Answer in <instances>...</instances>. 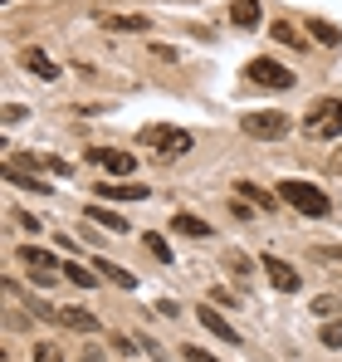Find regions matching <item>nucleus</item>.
Listing matches in <instances>:
<instances>
[{
	"label": "nucleus",
	"mask_w": 342,
	"mask_h": 362,
	"mask_svg": "<svg viewBox=\"0 0 342 362\" xmlns=\"http://www.w3.org/2000/svg\"><path fill=\"white\" fill-rule=\"evenodd\" d=\"M25 118H30V113H25L20 103H10V108H5V122H25Z\"/></svg>",
	"instance_id": "31"
},
{
	"label": "nucleus",
	"mask_w": 342,
	"mask_h": 362,
	"mask_svg": "<svg viewBox=\"0 0 342 362\" xmlns=\"http://www.w3.org/2000/svg\"><path fill=\"white\" fill-rule=\"evenodd\" d=\"M88 221H93V226H103V230H113V235H122V230H127V221L117 216L113 206H88Z\"/></svg>",
	"instance_id": "18"
},
{
	"label": "nucleus",
	"mask_w": 342,
	"mask_h": 362,
	"mask_svg": "<svg viewBox=\"0 0 342 362\" xmlns=\"http://www.w3.org/2000/svg\"><path fill=\"white\" fill-rule=\"evenodd\" d=\"M181 353H186V362H220V358H211V353H206V348H196V343H186V348H181Z\"/></svg>",
	"instance_id": "30"
},
{
	"label": "nucleus",
	"mask_w": 342,
	"mask_h": 362,
	"mask_svg": "<svg viewBox=\"0 0 342 362\" xmlns=\"http://www.w3.org/2000/svg\"><path fill=\"white\" fill-rule=\"evenodd\" d=\"M196 318H201V323H206V328H211V333H216L220 343H230V348H240V333H235V328H230L225 318L216 313V303H206V308H196Z\"/></svg>",
	"instance_id": "10"
},
{
	"label": "nucleus",
	"mask_w": 342,
	"mask_h": 362,
	"mask_svg": "<svg viewBox=\"0 0 342 362\" xmlns=\"http://www.w3.org/2000/svg\"><path fill=\"white\" fill-rule=\"evenodd\" d=\"M25 69H30V74H40L45 83H54V78H59V64L49 59L45 49H25Z\"/></svg>",
	"instance_id": "16"
},
{
	"label": "nucleus",
	"mask_w": 342,
	"mask_h": 362,
	"mask_svg": "<svg viewBox=\"0 0 342 362\" xmlns=\"http://www.w3.org/2000/svg\"><path fill=\"white\" fill-rule=\"evenodd\" d=\"M211 299H216V303H230V308H235V294H230L225 284H216V294H211Z\"/></svg>",
	"instance_id": "32"
},
{
	"label": "nucleus",
	"mask_w": 342,
	"mask_h": 362,
	"mask_svg": "<svg viewBox=\"0 0 342 362\" xmlns=\"http://www.w3.org/2000/svg\"><path fill=\"white\" fill-rule=\"evenodd\" d=\"M303 132H308L313 142H333V137H342V98L313 103L308 118H303Z\"/></svg>",
	"instance_id": "2"
},
{
	"label": "nucleus",
	"mask_w": 342,
	"mask_h": 362,
	"mask_svg": "<svg viewBox=\"0 0 342 362\" xmlns=\"http://www.w3.org/2000/svg\"><path fill=\"white\" fill-rule=\"evenodd\" d=\"M244 78L254 83V88H293V74H288L284 64H274V59H249L244 64Z\"/></svg>",
	"instance_id": "5"
},
{
	"label": "nucleus",
	"mask_w": 342,
	"mask_h": 362,
	"mask_svg": "<svg viewBox=\"0 0 342 362\" xmlns=\"http://www.w3.org/2000/svg\"><path fill=\"white\" fill-rule=\"evenodd\" d=\"M64 274H69V279H73L78 289H93V284H98V274H88L83 264H64Z\"/></svg>",
	"instance_id": "25"
},
{
	"label": "nucleus",
	"mask_w": 342,
	"mask_h": 362,
	"mask_svg": "<svg viewBox=\"0 0 342 362\" xmlns=\"http://www.w3.org/2000/svg\"><path fill=\"white\" fill-rule=\"evenodd\" d=\"M10 162H25V167H40V172H54V177H73V167H69V162L45 157V152H25V157H10Z\"/></svg>",
	"instance_id": "13"
},
{
	"label": "nucleus",
	"mask_w": 342,
	"mask_h": 362,
	"mask_svg": "<svg viewBox=\"0 0 342 362\" xmlns=\"http://www.w3.org/2000/svg\"><path fill=\"white\" fill-rule=\"evenodd\" d=\"M230 20H235L240 30H259V20H264V15H259V0H235V5H230Z\"/></svg>",
	"instance_id": "14"
},
{
	"label": "nucleus",
	"mask_w": 342,
	"mask_h": 362,
	"mask_svg": "<svg viewBox=\"0 0 342 362\" xmlns=\"http://www.w3.org/2000/svg\"><path fill=\"white\" fill-rule=\"evenodd\" d=\"M171 230H176V235H186V240H211V226H206L201 216H186V211H176V216H171Z\"/></svg>",
	"instance_id": "11"
},
{
	"label": "nucleus",
	"mask_w": 342,
	"mask_h": 362,
	"mask_svg": "<svg viewBox=\"0 0 342 362\" xmlns=\"http://www.w3.org/2000/svg\"><path fill=\"white\" fill-rule=\"evenodd\" d=\"M225 269H230V274H249L254 264H249V255H244V250H230V255H225Z\"/></svg>",
	"instance_id": "26"
},
{
	"label": "nucleus",
	"mask_w": 342,
	"mask_h": 362,
	"mask_svg": "<svg viewBox=\"0 0 342 362\" xmlns=\"http://www.w3.org/2000/svg\"><path fill=\"white\" fill-rule=\"evenodd\" d=\"M240 196H249L259 211H274V201H279V196H269V191H259V186H249V181H240Z\"/></svg>",
	"instance_id": "22"
},
{
	"label": "nucleus",
	"mask_w": 342,
	"mask_h": 362,
	"mask_svg": "<svg viewBox=\"0 0 342 362\" xmlns=\"http://www.w3.org/2000/svg\"><path fill=\"white\" fill-rule=\"evenodd\" d=\"M5 181H10V186H20V191H35V196H49V186H45V181H35L30 172H20V167H10V162H5Z\"/></svg>",
	"instance_id": "19"
},
{
	"label": "nucleus",
	"mask_w": 342,
	"mask_h": 362,
	"mask_svg": "<svg viewBox=\"0 0 342 362\" xmlns=\"http://www.w3.org/2000/svg\"><path fill=\"white\" fill-rule=\"evenodd\" d=\"M98 274H108L117 289H137V274H127V269H117V264H98Z\"/></svg>",
	"instance_id": "23"
},
{
	"label": "nucleus",
	"mask_w": 342,
	"mask_h": 362,
	"mask_svg": "<svg viewBox=\"0 0 342 362\" xmlns=\"http://www.w3.org/2000/svg\"><path fill=\"white\" fill-rule=\"evenodd\" d=\"M93 196H108V201H147L152 186H132V181H103Z\"/></svg>",
	"instance_id": "9"
},
{
	"label": "nucleus",
	"mask_w": 342,
	"mask_h": 362,
	"mask_svg": "<svg viewBox=\"0 0 342 362\" xmlns=\"http://www.w3.org/2000/svg\"><path fill=\"white\" fill-rule=\"evenodd\" d=\"M35 362H64V353L54 343H35Z\"/></svg>",
	"instance_id": "28"
},
{
	"label": "nucleus",
	"mask_w": 342,
	"mask_h": 362,
	"mask_svg": "<svg viewBox=\"0 0 342 362\" xmlns=\"http://www.w3.org/2000/svg\"><path fill=\"white\" fill-rule=\"evenodd\" d=\"M269 40H279L284 49H303V45H308V40H298V30H293L288 20H274V25H269Z\"/></svg>",
	"instance_id": "20"
},
{
	"label": "nucleus",
	"mask_w": 342,
	"mask_h": 362,
	"mask_svg": "<svg viewBox=\"0 0 342 362\" xmlns=\"http://www.w3.org/2000/svg\"><path fill=\"white\" fill-rule=\"evenodd\" d=\"M103 25H108L113 35H147V30H152L147 15H103Z\"/></svg>",
	"instance_id": "12"
},
{
	"label": "nucleus",
	"mask_w": 342,
	"mask_h": 362,
	"mask_svg": "<svg viewBox=\"0 0 342 362\" xmlns=\"http://www.w3.org/2000/svg\"><path fill=\"white\" fill-rule=\"evenodd\" d=\"M338 308H342V299H333V294H323V299H313V313H318V318H333Z\"/></svg>",
	"instance_id": "27"
},
{
	"label": "nucleus",
	"mask_w": 342,
	"mask_h": 362,
	"mask_svg": "<svg viewBox=\"0 0 342 362\" xmlns=\"http://www.w3.org/2000/svg\"><path fill=\"white\" fill-rule=\"evenodd\" d=\"M142 142H147L157 157H186V152L196 147V137H191L186 127H167V122H157V127H142Z\"/></svg>",
	"instance_id": "3"
},
{
	"label": "nucleus",
	"mask_w": 342,
	"mask_h": 362,
	"mask_svg": "<svg viewBox=\"0 0 342 362\" xmlns=\"http://www.w3.org/2000/svg\"><path fill=\"white\" fill-rule=\"evenodd\" d=\"M308 35H313V40L323 45V49H338V45H342V30L333 25V20H318V15L308 20Z\"/></svg>",
	"instance_id": "17"
},
{
	"label": "nucleus",
	"mask_w": 342,
	"mask_h": 362,
	"mask_svg": "<svg viewBox=\"0 0 342 362\" xmlns=\"http://www.w3.org/2000/svg\"><path fill=\"white\" fill-rule=\"evenodd\" d=\"M288 113H244L240 118V132L244 137H259V142H284L288 137Z\"/></svg>",
	"instance_id": "4"
},
{
	"label": "nucleus",
	"mask_w": 342,
	"mask_h": 362,
	"mask_svg": "<svg viewBox=\"0 0 342 362\" xmlns=\"http://www.w3.org/2000/svg\"><path fill=\"white\" fill-rule=\"evenodd\" d=\"M259 269L269 274V284H274L279 294H298V289H303V274H298L293 264H284V259H274V255H264V259H259Z\"/></svg>",
	"instance_id": "7"
},
{
	"label": "nucleus",
	"mask_w": 342,
	"mask_h": 362,
	"mask_svg": "<svg viewBox=\"0 0 342 362\" xmlns=\"http://www.w3.org/2000/svg\"><path fill=\"white\" fill-rule=\"evenodd\" d=\"M318 338H323V348H342V318H328Z\"/></svg>",
	"instance_id": "24"
},
{
	"label": "nucleus",
	"mask_w": 342,
	"mask_h": 362,
	"mask_svg": "<svg viewBox=\"0 0 342 362\" xmlns=\"http://www.w3.org/2000/svg\"><path fill=\"white\" fill-rule=\"evenodd\" d=\"M274 196H279L284 206H293L298 216H313V221L333 211V201H328V191H323V186H313V181H298V177L279 181V186H274Z\"/></svg>",
	"instance_id": "1"
},
{
	"label": "nucleus",
	"mask_w": 342,
	"mask_h": 362,
	"mask_svg": "<svg viewBox=\"0 0 342 362\" xmlns=\"http://www.w3.org/2000/svg\"><path fill=\"white\" fill-rule=\"evenodd\" d=\"M147 250H152V255H157L162 264H167V259H171V245L162 240V235H147Z\"/></svg>",
	"instance_id": "29"
},
{
	"label": "nucleus",
	"mask_w": 342,
	"mask_h": 362,
	"mask_svg": "<svg viewBox=\"0 0 342 362\" xmlns=\"http://www.w3.org/2000/svg\"><path fill=\"white\" fill-rule=\"evenodd\" d=\"M64 328H78V333H98V318L88 313V308H59L54 313Z\"/></svg>",
	"instance_id": "15"
},
{
	"label": "nucleus",
	"mask_w": 342,
	"mask_h": 362,
	"mask_svg": "<svg viewBox=\"0 0 342 362\" xmlns=\"http://www.w3.org/2000/svg\"><path fill=\"white\" fill-rule=\"evenodd\" d=\"M20 264L30 269V279H35V284H54L59 274H64V264H59L49 250H40V245H25V250H20Z\"/></svg>",
	"instance_id": "6"
},
{
	"label": "nucleus",
	"mask_w": 342,
	"mask_h": 362,
	"mask_svg": "<svg viewBox=\"0 0 342 362\" xmlns=\"http://www.w3.org/2000/svg\"><path fill=\"white\" fill-rule=\"evenodd\" d=\"M88 157H93L108 177H132V172H137V157H127V152H117V147H93Z\"/></svg>",
	"instance_id": "8"
},
{
	"label": "nucleus",
	"mask_w": 342,
	"mask_h": 362,
	"mask_svg": "<svg viewBox=\"0 0 342 362\" xmlns=\"http://www.w3.org/2000/svg\"><path fill=\"white\" fill-rule=\"evenodd\" d=\"M308 259H313V264H328V269H342V250H333V245L308 250Z\"/></svg>",
	"instance_id": "21"
}]
</instances>
